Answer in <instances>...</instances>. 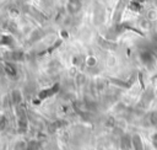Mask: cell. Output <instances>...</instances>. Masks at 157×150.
<instances>
[{"instance_id":"6da1fadb","label":"cell","mask_w":157,"mask_h":150,"mask_svg":"<svg viewBox=\"0 0 157 150\" xmlns=\"http://www.w3.org/2000/svg\"><path fill=\"white\" fill-rule=\"evenodd\" d=\"M141 60H142V63H144L145 65L151 66V65H153V63L156 61V57H155V54H153L152 52L145 50V52L141 53Z\"/></svg>"},{"instance_id":"7a4b0ae2","label":"cell","mask_w":157,"mask_h":150,"mask_svg":"<svg viewBox=\"0 0 157 150\" xmlns=\"http://www.w3.org/2000/svg\"><path fill=\"white\" fill-rule=\"evenodd\" d=\"M132 143H134V145H135V150H142V148H141V141H140V138H139V136H135L134 140H132Z\"/></svg>"}]
</instances>
